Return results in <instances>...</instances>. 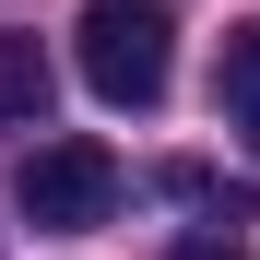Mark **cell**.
<instances>
[{"instance_id":"cell-1","label":"cell","mask_w":260,"mask_h":260,"mask_svg":"<svg viewBox=\"0 0 260 260\" xmlns=\"http://www.w3.org/2000/svg\"><path fill=\"white\" fill-rule=\"evenodd\" d=\"M166 71H178V24H166L154 0H95V12H83V83H95L107 107H154Z\"/></svg>"},{"instance_id":"cell-2","label":"cell","mask_w":260,"mask_h":260,"mask_svg":"<svg viewBox=\"0 0 260 260\" xmlns=\"http://www.w3.org/2000/svg\"><path fill=\"white\" fill-rule=\"evenodd\" d=\"M12 201H24L36 237H95L118 213V154L107 142H36L24 178H12Z\"/></svg>"},{"instance_id":"cell-3","label":"cell","mask_w":260,"mask_h":260,"mask_svg":"<svg viewBox=\"0 0 260 260\" xmlns=\"http://www.w3.org/2000/svg\"><path fill=\"white\" fill-rule=\"evenodd\" d=\"M48 107H59L48 48H36L24 24H0V130H48Z\"/></svg>"},{"instance_id":"cell-4","label":"cell","mask_w":260,"mask_h":260,"mask_svg":"<svg viewBox=\"0 0 260 260\" xmlns=\"http://www.w3.org/2000/svg\"><path fill=\"white\" fill-rule=\"evenodd\" d=\"M213 107L260 142V24H237V36H225V59H213Z\"/></svg>"},{"instance_id":"cell-5","label":"cell","mask_w":260,"mask_h":260,"mask_svg":"<svg viewBox=\"0 0 260 260\" xmlns=\"http://www.w3.org/2000/svg\"><path fill=\"white\" fill-rule=\"evenodd\" d=\"M166 260H248V248H237V237H178Z\"/></svg>"}]
</instances>
